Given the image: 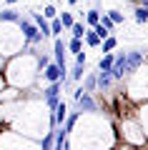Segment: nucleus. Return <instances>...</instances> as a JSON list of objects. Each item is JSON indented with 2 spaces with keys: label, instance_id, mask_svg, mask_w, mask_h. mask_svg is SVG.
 <instances>
[{
  "label": "nucleus",
  "instance_id": "f257e3e1",
  "mask_svg": "<svg viewBox=\"0 0 148 150\" xmlns=\"http://www.w3.org/2000/svg\"><path fill=\"white\" fill-rule=\"evenodd\" d=\"M18 28H20V33H23L25 48H28V45H38V43H43V40H45V35H43V33L35 28V23H33V20H25V18H20Z\"/></svg>",
  "mask_w": 148,
  "mask_h": 150
},
{
  "label": "nucleus",
  "instance_id": "f03ea898",
  "mask_svg": "<svg viewBox=\"0 0 148 150\" xmlns=\"http://www.w3.org/2000/svg\"><path fill=\"white\" fill-rule=\"evenodd\" d=\"M126 75H128V53H121V55H116V63H113L111 78H113V80H123Z\"/></svg>",
  "mask_w": 148,
  "mask_h": 150
},
{
  "label": "nucleus",
  "instance_id": "7ed1b4c3",
  "mask_svg": "<svg viewBox=\"0 0 148 150\" xmlns=\"http://www.w3.org/2000/svg\"><path fill=\"white\" fill-rule=\"evenodd\" d=\"M65 50H68V45L60 40V38H55V43H53V55H55V65L58 68L65 70Z\"/></svg>",
  "mask_w": 148,
  "mask_h": 150
},
{
  "label": "nucleus",
  "instance_id": "20e7f679",
  "mask_svg": "<svg viewBox=\"0 0 148 150\" xmlns=\"http://www.w3.org/2000/svg\"><path fill=\"white\" fill-rule=\"evenodd\" d=\"M141 65H146V55H143L141 50H131V53H128V75L136 73Z\"/></svg>",
  "mask_w": 148,
  "mask_h": 150
},
{
  "label": "nucleus",
  "instance_id": "39448f33",
  "mask_svg": "<svg viewBox=\"0 0 148 150\" xmlns=\"http://www.w3.org/2000/svg\"><path fill=\"white\" fill-rule=\"evenodd\" d=\"M75 108H78V112H95V110H98V103L93 100V95L85 93V95L75 103Z\"/></svg>",
  "mask_w": 148,
  "mask_h": 150
},
{
  "label": "nucleus",
  "instance_id": "423d86ee",
  "mask_svg": "<svg viewBox=\"0 0 148 150\" xmlns=\"http://www.w3.org/2000/svg\"><path fill=\"white\" fill-rule=\"evenodd\" d=\"M65 120H68V105H65V103H60V105L55 108L53 118H50V128H55V125H63Z\"/></svg>",
  "mask_w": 148,
  "mask_h": 150
},
{
  "label": "nucleus",
  "instance_id": "0eeeda50",
  "mask_svg": "<svg viewBox=\"0 0 148 150\" xmlns=\"http://www.w3.org/2000/svg\"><path fill=\"white\" fill-rule=\"evenodd\" d=\"M113 63H116V55H113V53L103 55V58L98 60V73H111V70H113Z\"/></svg>",
  "mask_w": 148,
  "mask_h": 150
},
{
  "label": "nucleus",
  "instance_id": "6e6552de",
  "mask_svg": "<svg viewBox=\"0 0 148 150\" xmlns=\"http://www.w3.org/2000/svg\"><path fill=\"white\" fill-rule=\"evenodd\" d=\"M33 23H35V28H38V30H40L43 33V35H50V23H48L45 20V18H43V15H38V13H33Z\"/></svg>",
  "mask_w": 148,
  "mask_h": 150
},
{
  "label": "nucleus",
  "instance_id": "1a4fd4ad",
  "mask_svg": "<svg viewBox=\"0 0 148 150\" xmlns=\"http://www.w3.org/2000/svg\"><path fill=\"white\" fill-rule=\"evenodd\" d=\"M95 88H98V75H95V73H88V75L83 78V90L90 95V93H95Z\"/></svg>",
  "mask_w": 148,
  "mask_h": 150
},
{
  "label": "nucleus",
  "instance_id": "9d476101",
  "mask_svg": "<svg viewBox=\"0 0 148 150\" xmlns=\"http://www.w3.org/2000/svg\"><path fill=\"white\" fill-rule=\"evenodd\" d=\"M101 18H103V15H101V10H95V8L85 13V23L90 25V30H93L95 25H101Z\"/></svg>",
  "mask_w": 148,
  "mask_h": 150
},
{
  "label": "nucleus",
  "instance_id": "9b49d317",
  "mask_svg": "<svg viewBox=\"0 0 148 150\" xmlns=\"http://www.w3.org/2000/svg\"><path fill=\"white\" fill-rule=\"evenodd\" d=\"M20 23V15H18L13 8H5V10H0V23Z\"/></svg>",
  "mask_w": 148,
  "mask_h": 150
},
{
  "label": "nucleus",
  "instance_id": "f8f14e48",
  "mask_svg": "<svg viewBox=\"0 0 148 150\" xmlns=\"http://www.w3.org/2000/svg\"><path fill=\"white\" fill-rule=\"evenodd\" d=\"M111 83H113L111 73H98V90H108Z\"/></svg>",
  "mask_w": 148,
  "mask_h": 150
},
{
  "label": "nucleus",
  "instance_id": "ddd939ff",
  "mask_svg": "<svg viewBox=\"0 0 148 150\" xmlns=\"http://www.w3.org/2000/svg\"><path fill=\"white\" fill-rule=\"evenodd\" d=\"M53 148H55V130H50V133H45V138H43L40 150H53Z\"/></svg>",
  "mask_w": 148,
  "mask_h": 150
},
{
  "label": "nucleus",
  "instance_id": "4468645a",
  "mask_svg": "<svg viewBox=\"0 0 148 150\" xmlns=\"http://www.w3.org/2000/svg\"><path fill=\"white\" fill-rule=\"evenodd\" d=\"M85 45H90V48H98V45H103V40L95 35V30H88V33H85Z\"/></svg>",
  "mask_w": 148,
  "mask_h": 150
},
{
  "label": "nucleus",
  "instance_id": "2eb2a0df",
  "mask_svg": "<svg viewBox=\"0 0 148 150\" xmlns=\"http://www.w3.org/2000/svg\"><path fill=\"white\" fill-rule=\"evenodd\" d=\"M78 118H80V112H78V110H75V112H68V120H65V125H63V130H65V133H70V130L75 128Z\"/></svg>",
  "mask_w": 148,
  "mask_h": 150
},
{
  "label": "nucleus",
  "instance_id": "dca6fc26",
  "mask_svg": "<svg viewBox=\"0 0 148 150\" xmlns=\"http://www.w3.org/2000/svg\"><path fill=\"white\" fill-rule=\"evenodd\" d=\"M70 33H73V38H75V40H83V38H85V33H88V28H85L83 23H75V25L70 28Z\"/></svg>",
  "mask_w": 148,
  "mask_h": 150
},
{
  "label": "nucleus",
  "instance_id": "f3484780",
  "mask_svg": "<svg viewBox=\"0 0 148 150\" xmlns=\"http://www.w3.org/2000/svg\"><path fill=\"white\" fill-rule=\"evenodd\" d=\"M65 45H68V50H70L73 55H80V53H83V40H75V38H70V43H65Z\"/></svg>",
  "mask_w": 148,
  "mask_h": 150
},
{
  "label": "nucleus",
  "instance_id": "a211bd4d",
  "mask_svg": "<svg viewBox=\"0 0 148 150\" xmlns=\"http://www.w3.org/2000/svg\"><path fill=\"white\" fill-rule=\"evenodd\" d=\"M65 138H68V133L65 130H58L55 133V148L53 150H65Z\"/></svg>",
  "mask_w": 148,
  "mask_h": 150
},
{
  "label": "nucleus",
  "instance_id": "6ab92c4d",
  "mask_svg": "<svg viewBox=\"0 0 148 150\" xmlns=\"http://www.w3.org/2000/svg\"><path fill=\"white\" fill-rule=\"evenodd\" d=\"M116 45H118V40H116V38H108V40H103V45H101V48H103V55H108V53H113V50H116Z\"/></svg>",
  "mask_w": 148,
  "mask_h": 150
},
{
  "label": "nucleus",
  "instance_id": "aec40b11",
  "mask_svg": "<svg viewBox=\"0 0 148 150\" xmlns=\"http://www.w3.org/2000/svg\"><path fill=\"white\" fill-rule=\"evenodd\" d=\"M60 33H63V23H60V18L50 20V35H53V38H58Z\"/></svg>",
  "mask_w": 148,
  "mask_h": 150
},
{
  "label": "nucleus",
  "instance_id": "412c9836",
  "mask_svg": "<svg viewBox=\"0 0 148 150\" xmlns=\"http://www.w3.org/2000/svg\"><path fill=\"white\" fill-rule=\"evenodd\" d=\"M133 18H136V23H148V10L138 5V8H136V13H133Z\"/></svg>",
  "mask_w": 148,
  "mask_h": 150
},
{
  "label": "nucleus",
  "instance_id": "4be33fe9",
  "mask_svg": "<svg viewBox=\"0 0 148 150\" xmlns=\"http://www.w3.org/2000/svg\"><path fill=\"white\" fill-rule=\"evenodd\" d=\"M70 78H73V80H83V78H85V65H73Z\"/></svg>",
  "mask_w": 148,
  "mask_h": 150
},
{
  "label": "nucleus",
  "instance_id": "5701e85b",
  "mask_svg": "<svg viewBox=\"0 0 148 150\" xmlns=\"http://www.w3.org/2000/svg\"><path fill=\"white\" fill-rule=\"evenodd\" d=\"M60 23H63V28H73L75 25V20H73V15H70V13H60Z\"/></svg>",
  "mask_w": 148,
  "mask_h": 150
},
{
  "label": "nucleus",
  "instance_id": "b1692460",
  "mask_svg": "<svg viewBox=\"0 0 148 150\" xmlns=\"http://www.w3.org/2000/svg\"><path fill=\"white\" fill-rule=\"evenodd\" d=\"M101 25H103V28H106V30H108V33H113V28H116V23H113V20H111V18H108V13H103V18H101Z\"/></svg>",
  "mask_w": 148,
  "mask_h": 150
},
{
  "label": "nucleus",
  "instance_id": "393cba45",
  "mask_svg": "<svg viewBox=\"0 0 148 150\" xmlns=\"http://www.w3.org/2000/svg\"><path fill=\"white\" fill-rule=\"evenodd\" d=\"M55 15H58V10H55L53 5H45V13H43V18H45V20H55Z\"/></svg>",
  "mask_w": 148,
  "mask_h": 150
},
{
  "label": "nucleus",
  "instance_id": "a878e982",
  "mask_svg": "<svg viewBox=\"0 0 148 150\" xmlns=\"http://www.w3.org/2000/svg\"><path fill=\"white\" fill-rule=\"evenodd\" d=\"M108 18H111L116 25H118V23H123V13L121 10H108Z\"/></svg>",
  "mask_w": 148,
  "mask_h": 150
},
{
  "label": "nucleus",
  "instance_id": "bb28decb",
  "mask_svg": "<svg viewBox=\"0 0 148 150\" xmlns=\"http://www.w3.org/2000/svg\"><path fill=\"white\" fill-rule=\"evenodd\" d=\"M75 65H85V53H80V55H75Z\"/></svg>",
  "mask_w": 148,
  "mask_h": 150
},
{
  "label": "nucleus",
  "instance_id": "cd10ccee",
  "mask_svg": "<svg viewBox=\"0 0 148 150\" xmlns=\"http://www.w3.org/2000/svg\"><path fill=\"white\" fill-rule=\"evenodd\" d=\"M141 8H146V10H148V0H141Z\"/></svg>",
  "mask_w": 148,
  "mask_h": 150
},
{
  "label": "nucleus",
  "instance_id": "c85d7f7f",
  "mask_svg": "<svg viewBox=\"0 0 148 150\" xmlns=\"http://www.w3.org/2000/svg\"><path fill=\"white\" fill-rule=\"evenodd\" d=\"M5 3H8V8H10V5H15V3H18V0H5Z\"/></svg>",
  "mask_w": 148,
  "mask_h": 150
},
{
  "label": "nucleus",
  "instance_id": "c756f323",
  "mask_svg": "<svg viewBox=\"0 0 148 150\" xmlns=\"http://www.w3.org/2000/svg\"><path fill=\"white\" fill-rule=\"evenodd\" d=\"M68 3H70V5H78V0H68Z\"/></svg>",
  "mask_w": 148,
  "mask_h": 150
},
{
  "label": "nucleus",
  "instance_id": "7c9ffc66",
  "mask_svg": "<svg viewBox=\"0 0 148 150\" xmlns=\"http://www.w3.org/2000/svg\"><path fill=\"white\" fill-rule=\"evenodd\" d=\"M146 65H148V58H146Z\"/></svg>",
  "mask_w": 148,
  "mask_h": 150
}]
</instances>
